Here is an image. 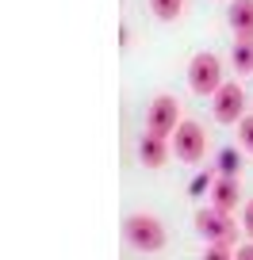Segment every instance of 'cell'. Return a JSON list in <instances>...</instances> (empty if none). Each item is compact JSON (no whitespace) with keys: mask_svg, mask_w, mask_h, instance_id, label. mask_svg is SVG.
<instances>
[{"mask_svg":"<svg viewBox=\"0 0 253 260\" xmlns=\"http://www.w3.org/2000/svg\"><path fill=\"white\" fill-rule=\"evenodd\" d=\"M180 126V104L177 96H157L146 111V134H157V138H169Z\"/></svg>","mask_w":253,"mask_h":260,"instance_id":"obj_5","label":"cell"},{"mask_svg":"<svg viewBox=\"0 0 253 260\" xmlns=\"http://www.w3.org/2000/svg\"><path fill=\"white\" fill-rule=\"evenodd\" d=\"M230 249H234V245H211V249L204 252V260H234Z\"/></svg>","mask_w":253,"mask_h":260,"instance_id":"obj_14","label":"cell"},{"mask_svg":"<svg viewBox=\"0 0 253 260\" xmlns=\"http://www.w3.org/2000/svg\"><path fill=\"white\" fill-rule=\"evenodd\" d=\"M234 260H253V241L242 245V249H234Z\"/></svg>","mask_w":253,"mask_h":260,"instance_id":"obj_16","label":"cell"},{"mask_svg":"<svg viewBox=\"0 0 253 260\" xmlns=\"http://www.w3.org/2000/svg\"><path fill=\"white\" fill-rule=\"evenodd\" d=\"M238 142H242L245 153H253V115H245V119L238 122Z\"/></svg>","mask_w":253,"mask_h":260,"instance_id":"obj_12","label":"cell"},{"mask_svg":"<svg viewBox=\"0 0 253 260\" xmlns=\"http://www.w3.org/2000/svg\"><path fill=\"white\" fill-rule=\"evenodd\" d=\"M234 69L253 73V42H234Z\"/></svg>","mask_w":253,"mask_h":260,"instance_id":"obj_11","label":"cell"},{"mask_svg":"<svg viewBox=\"0 0 253 260\" xmlns=\"http://www.w3.org/2000/svg\"><path fill=\"white\" fill-rule=\"evenodd\" d=\"M173 153L180 157L184 165H200L207 153V134L200 122H180L177 134H173Z\"/></svg>","mask_w":253,"mask_h":260,"instance_id":"obj_4","label":"cell"},{"mask_svg":"<svg viewBox=\"0 0 253 260\" xmlns=\"http://www.w3.org/2000/svg\"><path fill=\"white\" fill-rule=\"evenodd\" d=\"M150 8H154L157 19L173 23V19H180V12H184V0H150Z\"/></svg>","mask_w":253,"mask_h":260,"instance_id":"obj_10","label":"cell"},{"mask_svg":"<svg viewBox=\"0 0 253 260\" xmlns=\"http://www.w3.org/2000/svg\"><path fill=\"white\" fill-rule=\"evenodd\" d=\"M238 199H242V187H238L234 176H219V180L211 184V207H219V211L234 214Z\"/></svg>","mask_w":253,"mask_h":260,"instance_id":"obj_8","label":"cell"},{"mask_svg":"<svg viewBox=\"0 0 253 260\" xmlns=\"http://www.w3.org/2000/svg\"><path fill=\"white\" fill-rule=\"evenodd\" d=\"M242 230H245V237L253 241V199L242 207Z\"/></svg>","mask_w":253,"mask_h":260,"instance_id":"obj_15","label":"cell"},{"mask_svg":"<svg viewBox=\"0 0 253 260\" xmlns=\"http://www.w3.org/2000/svg\"><path fill=\"white\" fill-rule=\"evenodd\" d=\"M138 161L146 165V169H161V165L169 161V142L157 138V134H142V142H138Z\"/></svg>","mask_w":253,"mask_h":260,"instance_id":"obj_9","label":"cell"},{"mask_svg":"<svg viewBox=\"0 0 253 260\" xmlns=\"http://www.w3.org/2000/svg\"><path fill=\"white\" fill-rule=\"evenodd\" d=\"M222 61L215 54H196L192 65H188V88L196 92V96H215L222 88Z\"/></svg>","mask_w":253,"mask_h":260,"instance_id":"obj_2","label":"cell"},{"mask_svg":"<svg viewBox=\"0 0 253 260\" xmlns=\"http://www.w3.org/2000/svg\"><path fill=\"white\" fill-rule=\"evenodd\" d=\"M215 119L227 122V126H230V122H242V119H245V92L238 88L234 81L222 84V88L215 92Z\"/></svg>","mask_w":253,"mask_h":260,"instance_id":"obj_6","label":"cell"},{"mask_svg":"<svg viewBox=\"0 0 253 260\" xmlns=\"http://www.w3.org/2000/svg\"><path fill=\"white\" fill-rule=\"evenodd\" d=\"M219 169H222V176H234V172H238V153H234V149H222Z\"/></svg>","mask_w":253,"mask_h":260,"instance_id":"obj_13","label":"cell"},{"mask_svg":"<svg viewBox=\"0 0 253 260\" xmlns=\"http://www.w3.org/2000/svg\"><path fill=\"white\" fill-rule=\"evenodd\" d=\"M196 230H200V237H204V241H211V245H234V241H238L234 218H230L227 211H219V207L200 211V214H196Z\"/></svg>","mask_w":253,"mask_h":260,"instance_id":"obj_3","label":"cell"},{"mask_svg":"<svg viewBox=\"0 0 253 260\" xmlns=\"http://www.w3.org/2000/svg\"><path fill=\"white\" fill-rule=\"evenodd\" d=\"M230 31H234L238 42H253V0L230 4Z\"/></svg>","mask_w":253,"mask_h":260,"instance_id":"obj_7","label":"cell"},{"mask_svg":"<svg viewBox=\"0 0 253 260\" xmlns=\"http://www.w3.org/2000/svg\"><path fill=\"white\" fill-rule=\"evenodd\" d=\"M123 234H127V241L134 245V249L142 252H161L165 249V226L154 218V214H131L127 218V226H123Z\"/></svg>","mask_w":253,"mask_h":260,"instance_id":"obj_1","label":"cell"}]
</instances>
